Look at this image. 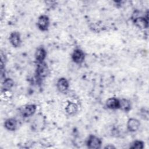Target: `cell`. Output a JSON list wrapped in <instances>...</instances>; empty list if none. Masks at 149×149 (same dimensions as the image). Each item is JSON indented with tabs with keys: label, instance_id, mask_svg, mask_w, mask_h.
Listing matches in <instances>:
<instances>
[{
	"label": "cell",
	"instance_id": "1",
	"mask_svg": "<svg viewBox=\"0 0 149 149\" xmlns=\"http://www.w3.org/2000/svg\"><path fill=\"white\" fill-rule=\"evenodd\" d=\"M32 119L31 122V127L33 131L41 132L42 131L46 126V118L41 113H38Z\"/></svg>",
	"mask_w": 149,
	"mask_h": 149
},
{
	"label": "cell",
	"instance_id": "2",
	"mask_svg": "<svg viewBox=\"0 0 149 149\" xmlns=\"http://www.w3.org/2000/svg\"><path fill=\"white\" fill-rule=\"evenodd\" d=\"M35 74L36 79L38 80H41L48 76L49 69L45 61L37 63Z\"/></svg>",
	"mask_w": 149,
	"mask_h": 149
},
{
	"label": "cell",
	"instance_id": "3",
	"mask_svg": "<svg viewBox=\"0 0 149 149\" xmlns=\"http://www.w3.org/2000/svg\"><path fill=\"white\" fill-rule=\"evenodd\" d=\"M134 13H136V12ZM132 20L134 25L139 29L144 30L148 27V12L146 16H139L137 14L135 16H132Z\"/></svg>",
	"mask_w": 149,
	"mask_h": 149
},
{
	"label": "cell",
	"instance_id": "4",
	"mask_svg": "<svg viewBox=\"0 0 149 149\" xmlns=\"http://www.w3.org/2000/svg\"><path fill=\"white\" fill-rule=\"evenodd\" d=\"M37 110V106L34 104H26L20 109V113L23 118H27L33 116Z\"/></svg>",
	"mask_w": 149,
	"mask_h": 149
},
{
	"label": "cell",
	"instance_id": "5",
	"mask_svg": "<svg viewBox=\"0 0 149 149\" xmlns=\"http://www.w3.org/2000/svg\"><path fill=\"white\" fill-rule=\"evenodd\" d=\"M102 140L94 134H90L86 141V146L90 149H99L102 146Z\"/></svg>",
	"mask_w": 149,
	"mask_h": 149
},
{
	"label": "cell",
	"instance_id": "6",
	"mask_svg": "<svg viewBox=\"0 0 149 149\" xmlns=\"http://www.w3.org/2000/svg\"><path fill=\"white\" fill-rule=\"evenodd\" d=\"M85 58L86 55L84 52L80 48L74 49L71 55L72 61L77 65L82 64L85 60Z\"/></svg>",
	"mask_w": 149,
	"mask_h": 149
},
{
	"label": "cell",
	"instance_id": "7",
	"mask_svg": "<svg viewBox=\"0 0 149 149\" xmlns=\"http://www.w3.org/2000/svg\"><path fill=\"white\" fill-rule=\"evenodd\" d=\"M50 24L49 17L46 15H40L37 19V26L41 31H46L48 30Z\"/></svg>",
	"mask_w": 149,
	"mask_h": 149
},
{
	"label": "cell",
	"instance_id": "8",
	"mask_svg": "<svg viewBox=\"0 0 149 149\" xmlns=\"http://www.w3.org/2000/svg\"><path fill=\"white\" fill-rule=\"evenodd\" d=\"M9 41L13 47H19L22 44V39L19 32L14 31L10 33L9 36Z\"/></svg>",
	"mask_w": 149,
	"mask_h": 149
},
{
	"label": "cell",
	"instance_id": "9",
	"mask_svg": "<svg viewBox=\"0 0 149 149\" xmlns=\"http://www.w3.org/2000/svg\"><path fill=\"white\" fill-rule=\"evenodd\" d=\"M56 87L58 91L61 93H66L69 88V83L65 77H60L56 81Z\"/></svg>",
	"mask_w": 149,
	"mask_h": 149
},
{
	"label": "cell",
	"instance_id": "10",
	"mask_svg": "<svg viewBox=\"0 0 149 149\" xmlns=\"http://www.w3.org/2000/svg\"><path fill=\"white\" fill-rule=\"evenodd\" d=\"M140 121L134 118H130L127 120L126 123L127 130L130 132H137L140 127Z\"/></svg>",
	"mask_w": 149,
	"mask_h": 149
},
{
	"label": "cell",
	"instance_id": "11",
	"mask_svg": "<svg viewBox=\"0 0 149 149\" xmlns=\"http://www.w3.org/2000/svg\"><path fill=\"white\" fill-rule=\"evenodd\" d=\"M47 55V52L45 48L42 46L38 47L34 53V58L36 62L38 63L45 61Z\"/></svg>",
	"mask_w": 149,
	"mask_h": 149
},
{
	"label": "cell",
	"instance_id": "12",
	"mask_svg": "<svg viewBox=\"0 0 149 149\" xmlns=\"http://www.w3.org/2000/svg\"><path fill=\"white\" fill-rule=\"evenodd\" d=\"M79 110L78 105L74 102L68 101L65 106V111L66 113L69 116L75 115Z\"/></svg>",
	"mask_w": 149,
	"mask_h": 149
},
{
	"label": "cell",
	"instance_id": "13",
	"mask_svg": "<svg viewBox=\"0 0 149 149\" xmlns=\"http://www.w3.org/2000/svg\"><path fill=\"white\" fill-rule=\"evenodd\" d=\"M3 126L7 130L14 132L17 128V120L14 118H8L5 120Z\"/></svg>",
	"mask_w": 149,
	"mask_h": 149
},
{
	"label": "cell",
	"instance_id": "14",
	"mask_svg": "<svg viewBox=\"0 0 149 149\" xmlns=\"http://www.w3.org/2000/svg\"><path fill=\"white\" fill-rule=\"evenodd\" d=\"M105 107L111 110L119 109V99L116 97H110L105 101Z\"/></svg>",
	"mask_w": 149,
	"mask_h": 149
},
{
	"label": "cell",
	"instance_id": "15",
	"mask_svg": "<svg viewBox=\"0 0 149 149\" xmlns=\"http://www.w3.org/2000/svg\"><path fill=\"white\" fill-rule=\"evenodd\" d=\"M14 86V81L10 77H5L3 79L1 86V91L8 92L9 91L11 88Z\"/></svg>",
	"mask_w": 149,
	"mask_h": 149
},
{
	"label": "cell",
	"instance_id": "16",
	"mask_svg": "<svg viewBox=\"0 0 149 149\" xmlns=\"http://www.w3.org/2000/svg\"><path fill=\"white\" fill-rule=\"evenodd\" d=\"M132 109V104L129 100L127 98L119 99V109L125 112H128Z\"/></svg>",
	"mask_w": 149,
	"mask_h": 149
},
{
	"label": "cell",
	"instance_id": "17",
	"mask_svg": "<svg viewBox=\"0 0 149 149\" xmlns=\"http://www.w3.org/2000/svg\"><path fill=\"white\" fill-rule=\"evenodd\" d=\"M144 147V143L140 140L133 141L130 145L129 148L132 149H143Z\"/></svg>",
	"mask_w": 149,
	"mask_h": 149
},
{
	"label": "cell",
	"instance_id": "18",
	"mask_svg": "<svg viewBox=\"0 0 149 149\" xmlns=\"http://www.w3.org/2000/svg\"><path fill=\"white\" fill-rule=\"evenodd\" d=\"M104 148H110V149H112V148H116V147H115L114 146L112 145V144H108V145H107Z\"/></svg>",
	"mask_w": 149,
	"mask_h": 149
}]
</instances>
